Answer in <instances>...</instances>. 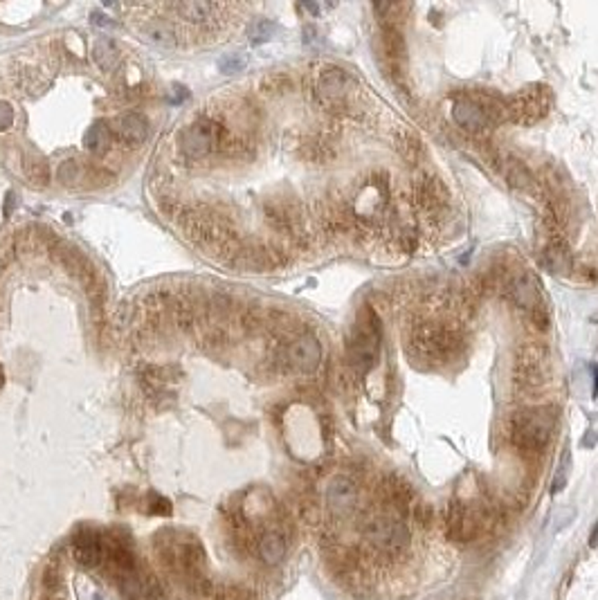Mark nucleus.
Returning a JSON list of instances; mask_svg holds the SVG:
<instances>
[{
	"label": "nucleus",
	"instance_id": "31",
	"mask_svg": "<svg viewBox=\"0 0 598 600\" xmlns=\"http://www.w3.org/2000/svg\"><path fill=\"white\" fill-rule=\"evenodd\" d=\"M567 473H569V456L565 458V465H560V470H558L556 481H554V492H560V488H565Z\"/></svg>",
	"mask_w": 598,
	"mask_h": 600
},
{
	"label": "nucleus",
	"instance_id": "10",
	"mask_svg": "<svg viewBox=\"0 0 598 600\" xmlns=\"http://www.w3.org/2000/svg\"><path fill=\"white\" fill-rule=\"evenodd\" d=\"M414 196H416L418 209L423 211L428 218H437L448 209V189H445L443 182L435 178V175H423L421 180H416Z\"/></svg>",
	"mask_w": 598,
	"mask_h": 600
},
{
	"label": "nucleus",
	"instance_id": "15",
	"mask_svg": "<svg viewBox=\"0 0 598 600\" xmlns=\"http://www.w3.org/2000/svg\"><path fill=\"white\" fill-rule=\"evenodd\" d=\"M256 553H259V558L270 564V567H275V564L284 562L286 553H288V539L286 535L279 531V528H268V531H263L259 535V542H256Z\"/></svg>",
	"mask_w": 598,
	"mask_h": 600
},
{
	"label": "nucleus",
	"instance_id": "5",
	"mask_svg": "<svg viewBox=\"0 0 598 600\" xmlns=\"http://www.w3.org/2000/svg\"><path fill=\"white\" fill-rule=\"evenodd\" d=\"M220 142V128L214 122H196L189 124L180 133V151L185 158L189 160H203L209 153L214 151V146Z\"/></svg>",
	"mask_w": 598,
	"mask_h": 600
},
{
	"label": "nucleus",
	"instance_id": "9",
	"mask_svg": "<svg viewBox=\"0 0 598 600\" xmlns=\"http://www.w3.org/2000/svg\"><path fill=\"white\" fill-rule=\"evenodd\" d=\"M511 297L515 299V304L522 306L524 311H529V315L533 320H537L540 328H547L542 324V317L547 320L544 308H542V295H540V288H537L535 279L529 273H518L515 277H511Z\"/></svg>",
	"mask_w": 598,
	"mask_h": 600
},
{
	"label": "nucleus",
	"instance_id": "22",
	"mask_svg": "<svg viewBox=\"0 0 598 600\" xmlns=\"http://www.w3.org/2000/svg\"><path fill=\"white\" fill-rule=\"evenodd\" d=\"M84 144L86 149L92 153V156H101V153H106L108 146H111V131L108 126L104 122H95L92 124L86 135H84Z\"/></svg>",
	"mask_w": 598,
	"mask_h": 600
},
{
	"label": "nucleus",
	"instance_id": "13",
	"mask_svg": "<svg viewBox=\"0 0 598 600\" xmlns=\"http://www.w3.org/2000/svg\"><path fill=\"white\" fill-rule=\"evenodd\" d=\"M452 117L461 128L471 133H482L490 126V115L482 104L473 99H459L452 106Z\"/></svg>",
	"mask_w": 598,
	"mask_h": 600
},
{
	"label": "nucleus",
	"instance_id": "29",
	"mask_svg": "<svg viewBox=\"0 0 598 600\" xmlns=\"http://www.w3.org/2000/svg\"><path fill=\"white\" fill-rule=\"evenodd\" d=\"M11 124H14V108L7 101H0V131H7Z\"/></svg>",
	"mask_w": 598,
	"mask_h": 600
},
{
	"label": "nucleus",
	"instance_id": "19",
	"mask_svg": "<svg viewBox=\"0 0 598 600\" xmlns=\"http://www.w3.org/2000/svg\"><path fill=\"white\" fill-rule=\"evenodd\" d=\"M571 252L567 250V245L562 241H551L544 252H542V265L549 270V273L560 275V273H569L571 270Z\"/></svg>",
	"mask_w": 598,
	"mask_h": 600
},
{
	"label": "nucleus",
	"instance_id": "30",
	"mask_svg": "<svg viewBox=\"0 0 598 600\" xmlns=\"http://www.w3.org/2000/svg\"><path fill=\"white\" fill-rule=\"evenodd\" d=\"M218 600H248V594L239 589V587H228V589L218 594Z\"/></svg>",
	"mask_w": 598,
	"mask_h": 600
},
{
	"label": "nucleus",
	"instance_id": "28",
	"mask_svg": "<svg viewBox=\"0 0 598 600\" xmlns=\"http://www.w3.org/2000/svg\"><path fill=\"white\" fill-rule=\"evenodd\" d=\"M509 182L513 187H520V189H524V187H529V182H531L529 171H526L520 162H513L511 169H509Z\"/></svg>",
	"mask_w": 598,
	"mask_h": 600
},
{
	"label": "nucleus",
	"instance_id": "32",
	"mask_svg": "<svg viewBox=\"0 0 598 600\" xmlns=\"http://www.w3.org/2000/svg\"><path fill=\"white\" fill-rule=\"evenodd\" d=\"M151 513H154V515H169L171 513V504L164 497H156V501L151 504Z\"/></svg>",
	"mask_w": 598,
	"mask_h": 600
},
{
	"label": "nucleus",
	"instance_id": "14",
	"mask_svg": "<svg viewBox=\"0 0 598 600\" xmlns=\"http://www.w3.org/2000/svg\"><path fill=\"white\" fill-rule=\"evenodd\" d=\"M73 556L86 569L99 567V564H104V556H106L104 537L97 533H81L73 544Z\"/></svg>",
	"mask_w": 598,
	"mask_h": 600
},
{
	"label": "nucleus",
	"instance_id": "27",
	"mask_svg": "<svg viewBox=\"0 0 598 600\" xmlns=\"http://www.w3.org/2000/svg\"><path fill=\"white\" fill-rule=\"evenodd\" d=\"M56 175L63 185H75L81 178V167L77 164V160H63Z\"/></svg>",
	"mask_w": 598,
	"mask_h": 600
},
{
	"label": "nucleus",
	"instance_id": "8",
	"mask_svg": "<svg viewBox=\"0 0 598 600\" xmlns=\"http://www.w3.org/2000/svg\"><path fill=\"white\" fill-rule=\"evenodd\" d=\"M445 528L452 542H471L479 533V517L468 504L461 499H452L445 515Z\"/></svg>",
	"mask_w": 598,
	"mask_h": 600
},
{
	"label": "nucleus",
	"instance_id": "18",
	"mask_svg": "<svg viewBox=\"0 0 598 600\" xmlns=\"http://www.w3.org/2000/svg\"><path fill=\"white\" fill-rule=\"evenodd\" d=\"M139 32L144 34L147 41L160 45V48H173V45L178 43V32H175V27L164 18L144 20L142 25H139Z\"/></svg>",
	"mask_w": 598,
	"mask_h": 600
},
{
	"label": "nucleus",
	"instance_id": "21",
	"mask_svg": "<svg viewBox=\"0 0 598 600\" xmlns=\"http://www.w3.org/2000/svg\"><path fill=\"white\" fill-rule=\"evenodd\" d=\"M92 58H95V63L104 73H111V70L120 65V48L111 39H99L95 48H92Z\"/></svg>",
	"mask_w": 598,
	"mask_h": 600
},
{
	"label": "nucleus",
	"instance_id": "33",
	"mask_svg": "<svg viewBox=\"0 0 598 600\" xmlns=\"http://www.w3.org/2000/svg\"><path fill=\"white\" fill-rule=\"evenodd\" d=\"M92 25H97V27H117V23L115 20H111L108 16H104L101 11H92Z\"/></svg>",
	"mask_w": 598,
	"mask_h": 600
},
{
	"label": "nucleus",
	"instance_id": "34",
	"mask_svg": "<svg viewBox=\"0 0 598 600\" xmlns=\"http://www.w3.org/2000/svg\"><path fill=\"white\" fill-rule=\"evenodd\" d=\"M590 546H598V522L594 524V531L590 535Z\"/></svg>",
	"mask_w": 598,
	"mask_h": 600
},
{
	"label": "nucleus",
	"instance_id": "3",
	"mask_svg": "<svg viewBox=\"0 0 598 600\" xmlns=\"http://www.w3.org/2000/svg\"><path fill=\"white\" fill-rule=\"evenodd\" d=\"M365 539L382 556H401L412 542V533L403 520L380 515L365 524Z\"/></svg>",
	"mask_w": 598,
	"mask_h": 600
},
{
	"label": "nucleus",
	"instance_id": "12",
	"mask_svg": "<svg viewBox=\"0 0 598 600\" xmlns=\"http://www.w3.org/2000/svg\"><path fill=\"white\" fill-rule=\"evenodd\" d=\"M320 362H322V344L311 333L299 335L288 346V364L299 373H313L320 367Z\"/></svg>",
	"mask_w": 598,
	"mask_h": 600
},
{
	"label": "nucleus",
	"instance_id": "23",
	"mask_svg": "<svg viewBox=\"0 0 598 600\" xmlns=\"http://www.w3.org/2000/svg\"><path fill=\"white\" fill-rule=\"evenodd\" d=\"M23 173H25V178L34 187H45L50 180L48 162L41 156H34V153H30V156H25V160H23Z\"/></svg>",
	"mask_w": 598,
	"mask_h": 600
},
{
	"label": "nucleus",
	"instance_id": "17",
	"mask_svg": "<svg viewBox=\"0 0 598 600\" xmlns=\"http://www.w3.org/2000/svg\"><path fill=\"white\" fill-rule=\"evenodd\" d=\"M347 92V75L340 68H326L320 75V84H318V95L326 106L340 104L344 99Z\"/></svg>",
	"mask_w": 598,
	"mask_h": 600
},
{
	"label": "nucleus",
	"instance_id": "16",
	"mask_svg": "<svg viewBox=\"0 0 598 600\" xmlns=\"http://www.w3.org/2000/svg\"><path fill=\"white\" fill-rule=\"evenodd\" d=\"M115 131L124 144L139 146V144H144L149 137V122H147V117L137 115V113H126L117 120Z\"/></svg>",
	"mask_w": 598,
	"mask_h": 600
},
{
	"label": "nucleus",
	"instance_id": "24",
	"mask_svg": "<svg viewBox=\"0 0 598 600\" xmlns=\"http://www.w3.org/2000/svg\"><path fill=\"white\" fill-rule=\"evenodd\" d=\"M275 32H277L275 23L268 20V18H261V20H254L252 25H250L248 37H250V41H252L254 45H259V43L270 41V39L275 37Z\"/></svg>",
	"mask_w": 598,
	"mask_h": 600
},
{
	"label": "nucleus",
	"instance_id": "6",
	"mask_svg": "<svg viewBox=\"0 0 598 600\" xmlns=\"http://www.w3.org/2000/svg\"><path fill=\"white\" fill-rule=\"evenodd\" d=\"M547 349L524 344L515 356V378L524 387H537L547 380Z\"/></svg>",
	"mask_w": 598,
	"mask_h": 600
},
{
	"label": "nucleus",
	"instance_id": "7",
	"mask_svg": "<svg viewBox=\"0 0 598 600\" xmlns=\"http://www.w3.org/2000/svg\"><path fill=\"white\" fill-rule=\"evenodd\" d=\"M547 88H524L509 101L506 113L518 124H535L547 115Z\"/></svg>",
	"mask_w": 598,
	"mask_h": 600
},
{
	"label": "nucleus",
	"instance_id": "25",
	"mask_svg": "<svg viewBox=\"0 0 598 600\" xmlns=\"http://www.w3.org/2000/svg\"><path fill=\"white\" fill-rule=\"evenodd\" d=\"M245 65H248V58L243 54H225L218 61V70L223 75H237L241 70H245Z\"/></svg>",
	"mask_w": 598,
	"mask_h": 600
},
{
	"label": "nucleus",
	"instance_id": "26",
	"mask_svg": "<svg viewBox=\"0 0 598 600\" xmlns=\"http://www.w3.org/2000/svg\"><path fill=\"white\" fill-rule=\"evenodd\" d=\"M261 88L266 90V92H286V90H290V79L284 75V73H275V75H268L263 81H261Z\"/></svg>",
	"mask_w": 598,
	"mask_h": 600
},
{
	"label": "nucleus",
	"instance_id": "4",
	"mask_svg": "<svg viewBox=\"0 0 598 600\" xmlns=\"http://www.w3.org/2000/svg\"><path fill=\"white\" fill-rule=\"evenodd\" d=\"M380 346V326L378 317L373 311H367V320L358 322L354 328V335L349 339V362L358 371H367L378 358Z\"/></svg>",
	"mask_w": 598,
	"mask_h": 600
},
{
	"label": "nucleus",
	"instance_id": "2",
	"mask_svg": "<svg viewBox=\"0 0 598 600\" xmlns=\"http://www.w3.org/2000/svg\"><path fill=\"white\" fill-rule=\"evenodd\" d=\"M456 344H459V337L454 331L445 328L443 324L423 322L414 326L412 337H409V353L418 360L441 362L454 356Z\"/></svg>",
	"mask_w": 598,
	"mask_h": 600
},
{
	"label": "nucleus",
	"instance_id": "11",
	"mask_svg": "<svg viewBox=\"0 0 598 600\" xmlns=\"http://www.w3.org/2000/svg\"><path fill=\"white\" fill-rule=\"evenodd\" d=\"M326 504L328 511L335 517L354 515L358 506V486L354 484V479H349L344 475L333 477L326 488Z\"/></svg>",
	"mask_w": 598,
	"mask_h": 600
},
{
	"label": "nucleus",
	"instance_id": "1",
	"mask_svg": "<svg viewBox=\"0 0 598 600\" xmlns=\"http://www.w3.org/2000/svg\"><path fill=\"white\" fill-rule=\"evenodd\" d=\"M558 414L554 407H529L515 411L511 418V441L522 452H542L554 437Z\"/></svg>",
	"mask_w": 598,
	"mask_h": 600
},
{
	"label": "nucleus",
	"instance_id": "20",
	"mask_svg": "<svg viewBox=\"0 0 598 600\" xmlns=\"http://www.w3.org/2000/svg\"><path fill=\"white\" fill-rule=\"evenodd\" d=\"M175 14H180L182 18L192 20V23H207L216 16V11H220L223 7L216 3H203V0H192V3H178L171 7Z\"/></svg>",
	"mask_w": 598,
	"mask_h": 600
}]
</instances>
